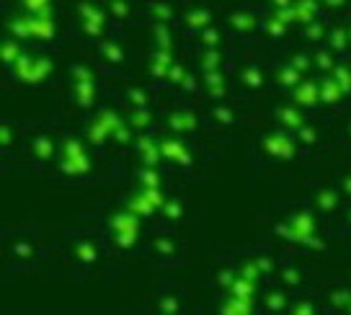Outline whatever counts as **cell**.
I'll list each match as a JSON object with an SVG mask.
<instances>
[{
  "label": "cell",
  "instance_id": "10",
  "mask_svg": "<svg viewBox=\"0 0 351 315\" xmlns=\"http://www.w3.org/2000/svg\"><path fill=\"white\" fill-rule=\"evenodd\" d=\"M47 3H49V0H26V5H29V8H34V11H42V8H47Z\"/></svg>",
  "mask_w": 351,
  "mask_h": 315
},
{
  "label": "cell",
  "instance_id": "1",
  "mask_svg": "<svg viewBox=\"0 0 351 315\" xmlns=\"http://www.w3.org/2000/svg\"><path fill=\"white\" fill-rule=\"evenodd\" d=\"M315 233V222L310 215H297L289 222V238L292 240H310V235Z\"/></svg>",
  "mask_w": 351,
  "mask_h": 315
},
{
  "label": "cell",
  "instance_id": "7",
  "mask_svg": "<svg viewBox=\"0 0 351 315\" xmlns=\"http://www.w3.org/2000/svg\"><path fill=\"white\" fill-rule=\"evenodd\" d=\"M232 292L238 294V297H248L253 292V282H238L232 287Z\"/></svg>",
  "mask_w": 351,
  "mask_h": 315
},
{
  "label": "cell",
  "instance_id": "3",
  "mask_svg": "<svg viewBox=\"0 0 351 315\" xmlns=\"http://www.w3.org/2000/svg\"><path fill=\"white\" fill-rule=\"evenodd\" d=\"M320 96L333 104V101H339V98L343 96V88H339L336 80H326V86H323V93H320Z\"/></svg>",
  "mask_w": 351,
  "mask_h": 315
},
{
  "label": "cell",
  "instance_id": "9",
  "mask_svg": "<svg viewBox=\"0 0 351 315\" xmlns=\"http://www.w3.org/2000/svg\"><path fill=\"white\" fill-rule=\"evenodd\" d=\"M279 80L285 83V86H295V80H297V73H295V67H289V70H285L282 75H279Z\"/></svg>",
  "mask_w": 351,
  "mask_h": 315
},
{
  "label": "cell",
  "instance_id": "2",
  "mask_svg": "<svg viewBox=\"0 0 351 315\" xmlns=\"http://www.w3.org/2000/svg\"><path fill=\"white\" fill-rule=\"evenodd\" d=\"M266 150L271 152V155H279V158H289L295 152V142L282 137V135H271L266 140Z\"/></svg>",
  "mask_w": 351,
  "mask_h": 315
},
{
  "label": "cell",
  "instance_id": "12",
  "mask_svg": "<svg viewBox=\"0 0 351 315\" xmlns=\"http://www.w3.org/2000/svg\"><path fill=\"white\" fill-rule=\"evenodd\" d=\"M346 189H349V191H351V178H349V181H346Z\"/></svg>",
  "mask_w": 351,
  "mask_h": 315
},
{
  "label": "cell",
  "instance_id": "11",
  "mask_svg": "<svg viewBox=\"0 0 351 315\" xmlns=\"http://www.w3.org/2000/svg\"><path fill=\"white\" fill-rule=\"evenodd\" d=\"M318 60H320V65H323V67H330V65H333V62H328V55H320Z\"/></svg>",
  "mask_w": 351,
  "mask_h": 315
},
{
  "label": "cell",
  "instance_id": "8",
  "mask_svg": "<svg viewBox=\"0 0 351 315\" xmlns=\"http://www.w3.org/2000/svg\"><path fill=\"white\" fill-rule=\"evenodd\" d=\"M320 205H323V209H333V207H336V194L323 191V194H320Z\"/></svg>",
  "mask_w": 351,
  "mask_h": 315
},
{
  "label": "cell",
  "instance_id": "4",
  "mask_svg": "<svg viewBox=\"0 0 351 315\" xmlns=\"http://www.w3.org/2000/svg\"><path fill=\"white\" fill-rule=\"evenodd\" d=\"M297 101L300 104H315L318 101V88L313 86V83H305L302 91H297Z\"/></svg>",
  "mask_w": 351,
  "mask_h": 315
},
{
  "label": "cell",
  "instance_id": "5",
  "mask_svg": "<svg viewBox=\"0 0 351 315\" xmlns=\"http://www.w3.org/2000/svg\"><path fill=\"white\" fill-rule=\"evenodd\" d=\"M160 152L168 155V158H178V155H181V145L173 140H165V142H160Z\"/></svg>",
  "mask_w": 351,
  "mask_h": 315
},
{
  "label": "cell",
  "instance_id": "6",
  "mask_svg": "<svg viewBox=\"0 0 351 315\" xmlns=\"http://www.w3.org/2000/svg\"><path fill=\"white\" fill-rule=\"evenodd\" d=\"M279 117H282V121H287V124H289V127H302V117H300V114H297V111H292V109H285L282 111V114H279Z\"/></svg>",
  "mask_w": 351,
  "mask_h": 315
}]
</instances>
